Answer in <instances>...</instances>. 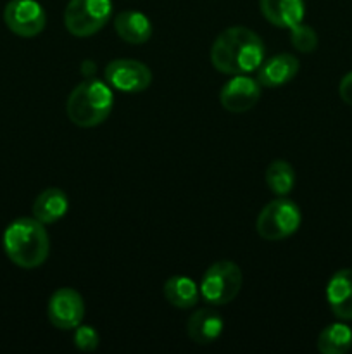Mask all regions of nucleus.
Listing matches in <instances>:
<instances>
[{
  "label": "nucleus",
  "mask_w": 352,
  "mask_h": 354,
  "mask_svg": "<svg viewBox=\"0 0 352 354\" xmlns=\"http://www.w3.org/2000/svg\"><path fill=\"white\" fill-rule=\"evenodd\" d=\"M352 348V330L345 324H331L321 330L317 349L323 354H345Z\"/></svg>",
  "instance_id": "obj_18"
},
{
  "label": "nucleus",
  "mask_w": 352,
  "mask_h": 354,
  "mask_svg": "<svg viewBox=\"0 0 352 354\" xmlns=\"http://www.w3.org/2000/svg\"><path fill=\"white\" fill-rule=\"evenodd\" d=\"M244 275L233 261H217L206 270L200 282V296L213 306H224L238 296Z\"/></svg>",
  "instance_id": "obj_5"
},
{
  "label": "nucleus",
  "mask_w": 352,
  "mask_h": 354,
  "mask_svg": "<svg viewBox=\"0 0 352 354\" xmlns=\"http://www.w3.org/2000/svg\"><path fill=\"white\" fill-rule=\"evenodd\" d=\"M290 33H292L290 38H292V45L295 50L302 52V54H309V52L316 50L317 35L311 26L299 23L293 28H290Z\"/></svg>",
  "instance_id": "obj_20"
},
{
  "label": "nucleus",
  "mask_w": 352,
  "mask_h": 354,
  "mask_svg": "<svg viewBox=\"0 0 352 354\" xmlns=\"http://www.w3.org/2000/svg\"><path fill=\"white\" fill-rule=\"evenodd\" d=\"M162 292H164L166 301L179 310L193 308L200 296V289L197 287V283L185 275H175L166 280Z\"/></svg>",
  "instance_id": "obj_17"
},
{
  "label": "nucleus",
  "mask_w": 352,
  "mask_h": 354,
  "mask_svg": "<svg viewBox=\"0 0 352 354\" xmlns=\"http://www.w3.org/2000/svg\"><path fill=\"white\" fill-rule=\"evenodd\" d=\"M223 327V318L214 310L204 308V310H197L195 313L190 315L188 322H186V334H188L190 341L197 342V344H211L221 337Z\"/></svg>",
  "instance_id": "obj_13"
},
{
  "label": "nucleus",
  "mask_w": 352,
  "mask_h": 354,
  "mask_svg": "<svg viewBox=\"0 0 352 354\" xmlns=\"http://www.w3.org/2000/svg\"><path fill=\"white\" fill-rule=\"evenodd\" d=\"M114 30L121 40L131 45H141L150 40L152 23L138 10H123L114 19Z\"/></svg>",
  "instance_id": "obj_15"
},
{
  "label": "nucleus",
  "mask_w": 352,
  "mask_h": 354,
  "mask_svg": "<svg viewBox=\"0 0 352 354\" xmlns=\"http://www.w3.org/2000/svg\"><path fill=\"white\" fill-rule=\"evenodd\" d=\"M114 95L109 83L88 78L76 85L66 102V113L71 123L79 128H93L109 118Z\"/></svg>",
  "instance_id": "obj_3"
},
{
  "label": "nucleus",
  "mask_w": 352,
  "mask_h": 354,
  "mask_svg": "<svg viewBox=\"0 0 352 354\" xmlns=\"http://www.w3.org/2000/svg\"><path fill=\"white\" fill-rule=\"evenodd\" d=\"M259 7L269 23L289 30L302 23L306 14L304 0H259Z\"/></svg>",
  "instance_id": "obj_14"
},
{
  "label": "nucleus",
  "mask_w": 352,
  "mask_h": 354,
  "mask_svg": "<svg viewBox=\"0 0 352 354\" xmlns=\"http://www.w3.org/2000/svg\"><path fill=\"white\" fill-rule=\"evenodd\" d=\"M3 21L17 37L33 38L45 30L47 14L37 0H10L3 9Z\"/></svg>",
  "instance_id": "obj_7"
},
{
  "label": "nucleus",
  "mask_w": 352,
  "mask_h": 354,
  "mask_svg": "<svg viewBox=\"0 0 352 354\" xmlns=\"http://www.w3.org/2000/svg\"><path fill=\"white\" fill-rule=\"evenodd\" d=\"M99 332L88 325H78L75 330V346L83 353H92L99 348Z\"/></svg>",
  "instance_id": "obj_21"
},
{
  "label": "nucleus",
  "mask_w": 352,
  "mask_h": 354,
  "mask_svg": "<svg viewBox=\"0 0 352 354\" xmlns=\"http://www.w3.org/2000/svg\"><path fill=\"white\" fill-rule=\"evenodd\" d=\"M3 249L14 265L33 270L43 265L50 252L45 225L35 218H17L3 232Z\"/></svg>",
  "instance_id": "obj_2"
},
{
  "label": "nucleus",
  "mask_w": 352,
  "mask_h": 354,
  "mask_svg": "<svg viewBox=\"0 0 352 354\" xmlns=\"http://www.w3.org/2000/svg\"><path fill=\"white\" fill-rule=\"evenodd\" d=\"M302 214L293 201L280 197L262 207L255 221V230L264 241H283L299 230Z\"/></svg>",
  "instance_id": "obj_4"
},
{
  "label": "nucleus",
  "mask_w": 352,
  "mask_h": 354,
  "mask_svg": "<svg viewBox=\"0 0 352 354\" xmlns=\"http://www.w3.org/2000/svg\"><path fill=\"white\" fill-rule=\"evenodd\" d=\"M299 73V59L292 54L273 55L268 61H262L257 69V82L266 88H276L292 82Z\"/></svg>",
  "instance_id": "obj_11"
},
{
  "label": "nucleus",
  "mask_w": 352,
  "mask_h": 354,
  "mask_svg": "<svg viewBox=\"0 0 352 354\" xmlns=\"http://www.w3.org/2000/svg\"><path fill=\"white\" fill-rule=\"evenodd\" d=\"M113 14L110 0H69L64 10L66 30L78 38L99 33Z\"/></svg>",
  "instance_id": "obj_6"
},
{
  "label": "nucleus",
  "mask_w": 352,
  "mask_h": 354,
  "mask_svg": "<svg viewBox=\"0 0 352 354\" xmlns=\"http://www.w3.org/2000/svg\"><path fill=\"white\" fill-rule=\"evenodd\" d=\"M266 183H268L269 190L280 197H285L286 194L292 192V189L295 187V171H293L292 165L283 159L273 161L266 169Z\"/></svg>",
  "instance_id": "obj_19"
},
{
  "label": "nucleus",
  "mask_w": 352,
  "mask_h": 354,
  "mask_svg": "<svg viewBox=\"0 0 352 354\" xmlns=\"http://www.w3.org/2000/svg\"><path fill=\"white\" fill-rule=\"evenodd\" d=\"M109 86L124 93H140L152 83V71L135 59H114L106 68Z\"/></svg>",
  "instance_id": "obj_8"
},
{
  "label": "nucleus",
  "mask_w": 352,
  "mask_h": 354,
  "mask_svg": "<svg viewBox=\"0 0 352 354\" xmlns=\"http://www.w3.org/2000/svg\"><path fill=\"white\" fill-rule=\"evenodd\" d=\"M47 315L50 324L59 330H72L81 325L85 317V303L78 290L59 289L52 294L47 306Z\"/></svg>",
  "instance_id": "obj_9"
},
{
  "label": "nucleus",
  "mask_w": 352,
  "mask_h": 354,
  "mask_svg": "<svg viewBox=\"0 0 352 354\" xmlns=\"http://www.w3.org/2000/svg\"><path fill=\"white\" fill-rule=\"evenodd\" d=\"M338 93H340V99L344 100L347 106H352V71L347 73V75L340 80Z\"/></svg>",
  "instance_id": "obj_22"
},
{
  "label": "nucleus",
  "mask_w": 352,
  "mask_h": 354,
  "mask_svg": "<svg viewBox=\"0 0 352 354\" xmlns=\"http://www.w3.org/2000/svg\"><path fill=\"white\" fill-rule=\"evenodd\" d=\"M264 61V44L257 33L233 26L217 35L211 47V62L223 75H251Z\"/></svg>",
  "instance_id": "obj_1"
},
{
  "label": "nucleus",
  "mask_w": 352,
  "mask_h": 354,
  "mask_svg": "<svg viewBox=\"0 0 352 354\" xmlns=\"http://www.w3.org/2000/svg\"><path fill=\"white\" fill-rule=\"evenodd\" d=\"M330 310L338 320H352V270H338L326 286Z\"/></svg>",
  "instance_id": "obj_12"
},
{
  "label": "nucleus",
  "mask_w": 352,
  "mask_h": 354,
  "mask_svg": "<svg viewBox=\"0 0 352 354\" xmlns=\"http://www.w3.org/2000/svg\"><path fill=\"white\" fill-rule=\"evenodd\" d=\"M261 99V85L248 75H235L221 88V106L230 113H245L251 111Z\"/></svg>",
  "instance_id": "obj_10"
},
{
  "label": "nucleus",
  "mask_w": 352,
  "mask_h": 354,
  "mask_svg": "<svg viewBox=\"0 0 352 354\" xmlns=\"http://www.w3.org/2000/svg\"><path fill=\"white\" fill-rule=\"evenodd\" d=\"M69 209V199L64 190L57 187L45 189L33 203V218L43 225L62 220Z\"/></svg>",
  "instance_id": "obj_16"
}]
</instances>
